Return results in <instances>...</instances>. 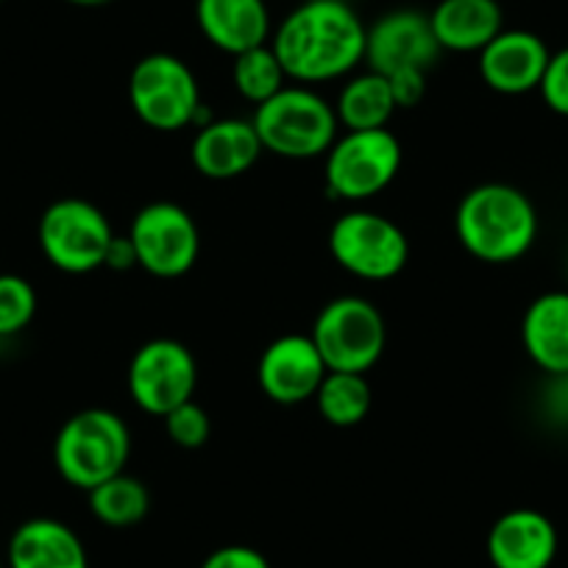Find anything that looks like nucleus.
I'll use <instances>...</instances> for the list:
<instances>
[{
	"label": "nucleus",
	"instance_id": "obj_13",
	"mask_svg": "<svg viewBox=\"0 0 568 568\" xmlns=\"http://www.w3.org/2000/svg\"><path fill=\"white\" fill-rule=\"evenodd\" d=\"M324 357L310 335H282L267 343L256 365V382L271 402L296 407L318 393L326 376Z\"/></svg>",
	"mask_w": 568,
	"mask_h": 568
},
{
	"label": "nucleus",
	"instance_id": "obj_24",
	"mask_svg": "<svg viewBox=\"0 0 568 568\" xmlns=\"http://www.w3.org/2000/svg\"><path fill=\"white\" fill-rule=\"evenodd\" d=\"M232 84L240 95L248 103L260 106L267 98L276 95L278 90L287 87V75H284L282 62L273 53L271 42L260 48H251V51L237 53L232 57Z\"/></svg>",
	"mask_w": 568,
	"mask_h": 568
},
{
	"label": "nucleus",
	"instance_id": "obj_19",
	"mask_svg": "<svg viewBox=\"0 0 568 568\" xmlns=\"http://www.w3.org/2000/svg\"><path fill=\"white\" fill-rule=\"evenodd\" d=\"M429 23L440 51L479 53L505 29V12L499 0H440Z\"/></svg>",
	"mask_w": 568,
	"mask_h": 568
},
{
	"label": "nucleus",
	"instance_id": "obj_3",
	"mask_svg": "<svg viewBox=\"0 0 568 568\" xmlns=\"http://www.w3.org/2000/svg\"><path fill=\"white\" fill-rule=\"evenodd\" d=\"M131 457V429L106 407H87L70 415L53 440V466L73 488H98L125 471Z\"/></svg>",
	"mask_w": 568,
	"mask_h": 568
},
{
	"label": "nucleus",
	"instance_id": "obj_6",
	"mask_svg": "<svg viewBox=\"0 0 568 568\" xmlns=\"http://www.w3.org/2000/svg\"><path fill=\"white\" fill-rule=\"evenodd\" d=\"M310 337L329 371L368 374L385 354L387 326L374 302L341 296L321 307Z\"/></svg>",
	"mask_w": 568,
	"mask_h": 568
},
{
	"label": "nucleus",
	"instance_id": "obj_31",
	"mask_svg": "<svg viewBox=\"0 0 568 568\" xmlns=\"http://www.w3.org/2000/svg\"><path fill=\"white\" fill-rule=\"evenodd\" d=\"M0 568H7V566H3V562H0Z\"/></svg>",
	"mask_w": 568,
	"mask_h": 568
},
{
	"label": "nucleus",
	"instance_id": "obj_18",
	"mask_svg": "<svg viewBox=\"0 0 568 568\" xmlns=\"http://www.w3.org/2000/svg\"><path fill=\"white\" fill-rule=\"evenodd\" d=\"M7 568H90L84 540L59 518H29L12 532Z\"/></svg>",
	"mask_w": 568,
	"mask_h": 568
},
{
	"label": "nucleus",
	"instance_id": "obj_14",
	"mask_svg": "<svg viewBox=\"0 0 568 568\" xmlns=\"http://www.w3.org/2000/svg\"><path fill=\"white\" fill-rule=\"evenodd\" d=\"M477 57L485 87L499 95H527L540 87L551 51L532 31L501 29Z\"/></svg>",
	"mask_w": 568,
	"mask_h": 568
},
{
	"label": "nucleus",
	"instance_id": "obj_23",
	"mask_svg": "<svg viewBox=\"0 0 568 568\" xmlns=\"http://www.w3.org/2000/svg\"><path fill=\"white\" fill-rule=\"evenodd\" d=\"M87 496H90L92 516L114 529L134 527L151 510V494L145 483L125 471L92 488Z\"/></svg>",
	"mask_w": 568,
	"mask_h": 568
},
{
	"label": "nucleus",
	"instance_id": "obj_16",
	"mask_svg": "<svg viewBox=\"0 0 568 568\" xmlns=\"http://www.w3.org/2000/svg\"><path fill=\"white\" fill-rule=\"evenodd\" d=\"M262 156V142L251 120L221 118L201 125L190 145L193 168L212 182H232L243 176Z\"/></svg>",
	"mask_w": 568,
	"mask_h": 568
},
{
	"label": "nucleus",
	"instance_id": "obj_1",
	"mask_svg": "<svg viewBox=\"0 0 568 568\" xmlns=\"http://www.w3.org/2000/svg\"><path fill=\"white\" fill-rule=\"evenodd\" d=\"M365 29L348 0H307L271 34V48L287 81L324 84L365 62Z\"/></svg>",
	"mask_w": 568,
	"mask_h": 568
},
{
	"label": "nucleus",
	"instance_id": "obj_2",
	"mask_svg": "<svg viewBox=\"0 0 568 568\" xmlns=\"http://www.w3.org/2000/svg\"><path fill=\"white\" fill-rule=\"evenodd\" d=\"M455 232L474 260L507 265L535 245L538 212L518 187L488 182L463 195L455 212Z\"/></svg>",
	"mask_w": 568,
	"mask_h": 568
},
{
	"label": "nucleus",
	"instance_id": "obj_28",
	"mask_svg": "<svg viewBox=\"0 0 568 568\" xmlns=\"http://www.w3.org/2000/svg\"><path fill=\"white\" fill-rule=\"evenodd\" d=\"M201 568H271L267 557L260 549L245 544H229L210 551L201 562Z\"/></svg>",
	"mask_w": 568,
	"mask_h": 568
},
{
	"label": "nucleus",
	"instance_id": "obj_17",
	"mask_svg": "<svg viewBox=\"0 0 568 568\" xmlns=\"http://www.w3.org/2000/svg\"><path fill=\"white\" fill-rule=\"evenodd\" d=\"M195 23L204 40L229 57L271 40V12L265 0H195Z\"/></svg>",
	"mask_w": 568,
	"mask_h": 568
},
{
	"label": "nucleus",
	"instance_id": "obj_27",
	"mask_svg": "<svg viewBox=\"0 0 568 568\" xmlns=\"http://www.w3.org/2000/svg\"><path fill=\"white\" fill-rule=\"evenodd\" d=\"M538 92L551 112L568 118V48L551 53Z\"/></svg>",
	"mask_w": 568,
	"mask_h": 568
},
{
	"label": "nucleus",
	"instance_id": "obj_25",
	"mask_svg": "<svg viewBox=\"0 0 568 568\" xmlns=\"http://www.w3.org/2000/svg\"><path fill=\"white\" fill-rule=\"evenodd\" d=\"M37 291L18 273H0V337H14L34 321Z\"/></svg>",
	"mask_w": 568,
	"mask_h": 568
},
{
	"label": "nucleus",
	"instance_id": "obj_5",
	"mask_svg": "<svg viewBox=\"0 0 568 568\" xmlns=\"http://www.w3.org/2000/svg\"><path fill=\"white\" fill-rule=\"evenodd\" d=\"M129 103L136 118L154 131H182L206 125L201 87L187 62L173 53H149L129 75Z\"/></svg>",
	"mask_w": 568,
	"mask_h": 568
},
{
	"label": "nucleus",
	"instance_id": "obj_9",
	"mask_svg": "<svg viewBox=\"0 0 568 568\" xmlns=\"http://www.w3.org/2000/svg\"><path fill=\"white\" fill-rule=\"evenodd\" d=\"M37 237L42 254L57 271L81 276L106 265L114 232L95 204L84 199H59L42 212Z\"/></svg>",
	"mask_w": 568,
	"mask_h": 568
},
{
	"label": "nucleus",
	"instance_id": "obj_20",
	"mask_svg": "<svg viewBox=\"0 0 568 568\" xmlns=\"http://www.w3.org/2000/svg\"><path fill=\"white\" fill-rule=\"evenodd\" d=\"M527 357L544 374H568V293L551 291L535 298L521 321Z\"/></svg>",
	"mask_w": 568,
	"mask_h": 568
},
{
	"label": "nucleus",
	"instance_id": "obj_21",
	"mask_svg": "<svg viewBox=\"0 0 568 568\" xmlns=\"http://www.w3.org/2000/svg\"><path fill=\"white\" fill-rule=\"evenodd\" d=\"M396 109L390 81L385 75L374 73V70L352 75L335 101L337 123L346 125V131L387 129Z\"/></svg>",
	"mask_w": 568,
	"mask_h": 568
},
{
	"label": "nucleus",
	"instance_id": "obj_26",
	"mask_svg": "<svg viewBox=\"0 0 568 568\" xmlns=\"http://www.w3.org/2000/svg\"><path fill=\"white\" fill-rule=\"evenodd\" d=\"M162 424H165L168 438L176 446H182V449H201L212 435L210 413H206L195 398H190V402L171 409V413L162 418Z\"/></svg>",
	"mask_w": 568,
	"mask_h": 568
},
{
	"label": "nucleus",
	"instance_id": "obj_7",
	"mask_svg": "<svg viewBox=\"0 0 568 568\" xmlns=\"http://www.w3.org/2000/svg\"><path fill=\"white\" fill-rule=\"evenodd\" d=\"M402 171V142L390 129L337 134L324 156L326 190L348 204H363L393 184Z\"/></svg>",
	"mask_w": 568,
	"mask_h": 568
},
{
	"label": "nucleus",
	"instance_id": "obj_4",
	"mask_svg": "<svg viewBox=\"0 0 568 568\" xmlns=\"http://www.w3.org/2000/svg\"><path fill=\"white\" fill-rule=\"evenodd\" d=\"M262 151L282 160H315L326 156L337 140L335 106L304 84H287L260 103L251 118Z\"/></svg>",
	"mask_w": 568,
	"mask_h": 568
},
{
	"label": "nucleus",
	"instance_id": "obj_10",
	"mask_svg": "<svg viewBox=\"0 0 568 568\" xmlns=\"http://www.w3.org/2000/svg\"><path fill=\"white\" fill-rule=\"evenodd\" d=\"M136 267L156 278H179L193 271L201 254L195 217L173 201H154L134 215L129 229Z\"/></svg>",
	"mask_w": 568,
	"mask_h": 568
},
{
	"label": "nucleus",
	"instance_id": "obj_8",
	"mask_svg": "<svg viewBox=\"0 0 568 568\" xmlns=\"http://www.w3.org/2000/svg\"><path fill=\"white\" fill-rule=\"evenodd\" d=\"M329 254L352 276L387 282L407 265L409 243L390 217L371 210H348L332 223Z\"/></svg>",
	"mask_w": 568,
	"mask_h": 568
},
{
	"label": "nucleus",
	"instance_id": "obj_30",
	"mask_svg": "<svg viewBox=\"0 0 568 568\" xmlns=\"http://www.w3.org/2000/svg\"><path fill=\"white\" fill-rule=\"evenodd\" d=\"M64 3H70V7L75 9H101V7H109V3H114V0H64Z\"/></svg>",
	"mask_w": 568,
	"mask_h": 568
},
{
	"label": "nucleus",
	"instance_id": "obj_29",
	"mask_svg": "<svg viewBox=\"0 0 568 568\" xmlns=\"http://www.w3.org/2000/svg\"><path fill=\"white\" fill-rule=\"evenodd\" d=\"M106 267H112V271H129V267H136L134 248H131L129 237H118V234H114L106 254Z\"/></svg>",
	"mask_w": 568,
	"mask_h": 568
},
{
	"label": "nucleus",
	"instance_id": "obj_12",
	"mask_svg": "<svg viewBox=\"0 0 568 568\" xmlns=\"http://www.w3.org/2000/svg\"><path fill=\"white\" fill-rule=\"evenodd\" d=\"M438 57L440 45L424 12L393 9L365 29V62L385 79L426 75Z\"/></svg>",
	"mask_w": 568,
	"mask_h": 568
},
{
	"label": "nucleus",
	"instance_id": "obj_15",
	"mask_svg": "<svg viewBox=\"0 0 568 568\" xmlns=\"http://www.w3.org/2000/svg\"><path fill=\"white\" fill-rule=\"evenodd\" d=\"M557 529L532 507L501 513L488 529L485 551L494 568H549L557 557Z\"/></svg>",
	"mask_w": 568,
	"mask_h": 568
},
{
	"label": "nucleus",
	"instance_id": "obj_22",
	"mask_svg": "<svg viewBox=\"0 0 568 568\" xmlns=\"http://www.w3.org/2000/svg\"><path fill=\"white\" fill-rule=\"evenodd\" d=\"M313 402L326 424L348 429V426H357L368 418L371 404H374V390H371L365 374L326 371Z\"/></svg>",
	"mask_w": 568,
	"mask_h": 568
},
{
	"label": "nucleus",
	"instance_id": "obj_11",
	"mask_svg": "<svg viewBox=\"0 0 568 568\" xmlns=\"http://www.w3.org/2000/svg\"><path fill=\"white\" fill-rule=\"evenodd\" d=\"M125 385L142 413L165 418L171 409L195 396L199 363L184 343L156 337V341L142 343L134 352Z\"/></svg>",
	"mask_w": 568,
	"mask_h": 568
}]
</instances>
